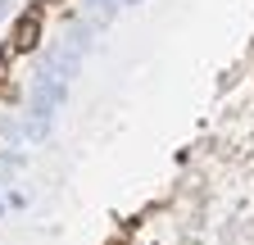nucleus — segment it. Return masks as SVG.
<instances>
[{
  "label": "nucleus",
  "instance_id": "f257e3e1",
  "mask_svg": "<svg viewBox=\"0 0 254 245\" xmlns=\"http://www.w3.org/2000/svg\"><path fill=\"white\" fill-rule=\"evenodd\" d=\"M41 41V14H23L14 27V50H32Z\"/></svg>",
  "mask_w": 254,
  "mask_h": 245
},
{
  "label": "nucleus",
  "instance_id": "f03ea898",
  "mask_svg": "<svg viewBox=\"0 0 254 245\" xmlns=\"http://www.w3.org/2000/svg\"><path fill=\"white\" fill-rule=\"evenodd\" d=\"M41 5H59V0H41Z\"/></svg>",
  "mask_w": 254,
  "mask_h": 245
}]
</instances>
